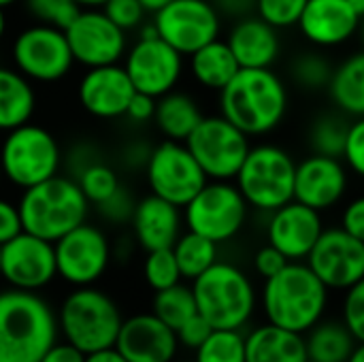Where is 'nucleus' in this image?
I'll return each instance as SVG.
<instances>
[{
    "mask_svg": "<svg viewBox=\"0 0 364 362\" xmlns=\"http://www.w3.org/2000/svg\"><path fill=\"white\" fill-rule=\"evenodd\" d=\"M360 15L350 0H307L299 28L316 47H339L360 28Z\"/></svg>",
    "mask_w": 364,
    "mask_h": 362,
    "instance_id": "5701e85b",
    "label": "nucleus"
},
{
    "mask_svg": "<svg viewBox=\"0 0 364 362\" xmlns=\"http://www.w3.org/2000/svg\"><path fill=\"white\" fill-rule=\"evenodd\" d=\"M307 348L301 333L277 324H262L245 335V362H305Z\"/></svg>",
    "mask_w": 364,
    "mask_h": 362,
    "instance_id": "a878e982",
    "label": "nucleus"
},
{
    "mask_svg": "<svg viewBox=\"0 0 364 362\" xmlns=\"http://www.w3.org/2000/svg\"><path fill=\"white\" fill-rule=\"evenodd\" d=\"M177 348V333L154 314L124 320L115 339V350L128 362H173Z\"/></svg>",
    "mask_w": 364,
    "mask_h": 362,
    "instance_id": "412c9836",
    "label": "nucleus"
},
{
    "mask_svg": "<svg viewBox=\"0 0 364 362\" xmlns=\"http://www.w3.org/2000/svg\"><path fill=\"white\" fill-rule=\"evenodd\" d=\"M333 70L335 68L326 55L318 51H303L290 64V79L303 92H320V90H328Z\"/></svg>",
    "mask_w": 364,
    "mask_h": 362,
    "instance_id": "f704fd0d",
    "label": "nucleus"
},
{
    "mask_svg": "<svg viewBox=\"0 0 364 362\" xmlns=\"http://www.w3.org/2000/svg\"><path fill=\"white\" fill-rule=\"evenodd\" d=\"M350 2H352V6L358 11V15L364 17V0H350Z\"/></svg>",
    "mask_w": 364,
    "mask_h": 362,
    "instance_id": "13d9d810",
    "label": "nucleus"
},
{
    "mask_svg": "<svg viewBox=\"0 0 364 362\" xmlns=\"http://www.w3.org/2000/svg\"><path fill=\"white\" fill-rule=\"evenodd\" d=\"M324 230L320 211L290 201L284 207L271 211L267 222V239L290 262H301L309 256L316 241Z\"/></svg>",
    "mask_w": 364,
    "mask_h": 362,
    "instance_id": "6ab92c4d",
    "label": "nucleus"
},
{
    "mask_svg": "<svg viewBox=\"0 0 364 362\" xmlns=\"http://www.w3.org/2000/svg\"><path fill=\"white\" fill-rule=\"evenodd\" d=\"M198 314L213 329L243 331L254 318L258 294L250 275L232 262H215L192 284Z\"/></svg>",
    "mask_w": 364,
    "mask_h": 362,
    "instance_id": "39448f33",
    "label": "nucleus"
},
{
    "mask_svg": "<svg viewBox=\"0 0 364 362\" xmlns=\"http://www.w3.org/2000/svg\"><path fill=\"white\" fill-rule=\"evenodd\" d=\"M328 94L341 113L364 117V51L350 55L333 70Z\"/></svg>",
    "mask_w": 364,
    "mask_h": 362,
    "instance_id": "7c9ffc66",
    "label": "nucleus"
},
{
    "mask_svg": "<svg viewBox=\"0 0 364 362\" xmlns=\"http://www.w3.org/2000/svg\"><path fill=\"white\" fill-rule=\"evenodd\" d=\"M58 275L81 288L100 280L111 260V245L105 233L92 224H79L53 243Z\"/></svg>",
    "mask_w": 364,
    "mask_h": 362,
    "instance_id": "dca6fc26",
    "label": "nucleus"
},
{
    "mask_svg": "<svg viewBox=\"0 0 364 362\" xmlns=\"http://www.w3.org/2000/svg\"><path fill=\"white\" fill-rule=\"evenodd\" d=\"M26 9L38 23L60 30H66L81 11L77 0H26Z\"/></svg>",
    "mask_w": 364,
    "mask_h": 362,
    "instance_id": "58836bf2",
    "label": "nucleus"
},
{
    "mask_svg": "<svg viewBox=\"0 0 364 362\" xmlns=\"http://www.w3.org/2000/svg\"><path fill=\"white\" fill-rule=\"evenodd\" d=\"M0 254H2V245H0Z\"/></svg>",
    "mask_w": 364,
    "mask_h": 362,
    "instance_id": "0e129e2a",
    "label": "nucleus"
},
{
    "mask_svg": "<svg viewBox=\"0 0 364 362\" xmlns=\"http://www.w3.org/2000/svg\"><path fill=\"white\" fill-rule=\"evenodd\" d=\"M58 341V318L34 292H0V362H38Z\"/></svg>",
    "mask_w": 364,
    "mask_h": 362,
    "instance_id": "7ed1b4c3",
    "label": "nucleus"
},
{
    "mask_svg": "<svg viewBox=\"0 0 364 362\" xmlns=\"http://www.w3.org/2000/svg\"><path fill=\"white\" fill-rule=\"evenodd\" d=\"M77 183H79L81 192L85 194V198L94 205L105 203L107 198H111L122 188L117 173L102 162H92V164L83 166Z\"/></svg>",
    "mask_w": 364,
    "mask_h": 362,
    "instance_id": "e433bc0d",
    "label": "nucleus"
},
{
    "mask_svg": "<svg viewBox=\"0 0 364 362\" xmlns=\"http://www.w3.org/2000/svg\"><path fill=\"white\" fill-rule=\"evenodd\" d=\"M348 169L356 173L358 177H364V117H356L350 124L343 158Z\"/></svg>",
    "mask_w": 364,
    "mask_h": 362,
    "instance_id": "37998d69",
    "label": "nucleus"
},
{
    "mask_svg": "<svg viewBox=\"0 0 364 362\" xmlns=\"http://www.w3.org/2000/svg\"><path fill=\"white\" fill-rule=\"evenodd\" d=\"M203 113L196 100L181 92H168L156 100L154 122L164 137L171 141H186L192 130L200 124Z\"/></svg>",
    "mask_w": 364,
    "mask_h": 362,
    "instance_id": "c756f323",
    "label": "nucleus"
},
{
    "mask_svg": "<svg viewBox=\"0 0 364 362\" xmlns=\"http://www.w3.org/2000/svg\"><path fill=\"white\" fill-rule=\"evenodd\" d=\"M0 181H2V169H0Z\"/></svg>",
    "mask_w": 364,
    "mask_h": 362,
    "instance_id": "e2e57ef3",
    "label": "nucleus"
},
{
    "mask_svg": "<svg viewBox=\"0 0 364 362\" xmlns=\"http://www.w3.org/2000/svg\"><path fill=\"white\" fill-rule=\"evenodd\" d=\"M348 192V169L339 158L311 154L296 164L294 201L326 211L335 207Z\"/></svg>",
    "mask_w": 364,
    "mask_h": 362,
    "instance_id": "aec40b11",
    "label": "nucleus"
},
{
    "mask_svg": "<svg viewBox=\"0 0 364 362\" xmlns=\"http://www.w3.org/2000/svg\"><path fill=\"white\" fill-rule=\"evenodd\" d=\"M175 333H177V339H179L181 346L196 350V348H200V346L205 344V339L213 333V326H211L200 314H196V316L190 318L183 326H179Z\"/></svg>",
    "mask_w": 364,
    "mask_h": 362,
    "instance_id": "c03bdc74",
    "label": "nucleus"
},
{
    "mask_svg": "<svg viewBox=\"0 0 364 362\" xmlns=\"http://www.w3.org/2000/svg\"><path fill=\"white\" fill-rule=\"evenodd\" d=\"M350 122L346 113H322L318 115L307 132V143L311 154L328 156V158H343L346 139H348Z\"/></svg>",
    "mask_w": 364,
    "mask_h": 362,
    "instance_id": "473e14b6",
    "label": "nucleus"
},
{
    "mask_svg": "<svg viewBox=\"0 0 364 362\" xmlns=\"http://www.w3.org/2000/svg\"><path fill=\"white\" fill-rule=\"evenodd\" d=\"M60 160L62 154L53 134L30 122L9 130L0 147L2 177L21 190L58 175Z\"/></svg>",
    "mask_w": 364,
    "mask_h": 362,
    "instance_id": "6e6552de",
    "label": "nucleus"
},
{
    "mask_svg": "<svg viewBox=\"0 0 364 362\" xmlns=\"http://www.w3.org/2000/svg\"><path fill=\"white\" fill-rule=\"evenodd\" d=\"M145 173L151 194L177 205L179 209L186 207L209 181L190 149L181 145V141L171 139L149 151Z\"/></svg>",
    "mask_w": 364,
    "mask_h": 362,
    "instance_id": "9b49d317",
    "label": "nucleus"
},
{
    "mask_svg": "<svg viewBox=\"0 0 364 362\" xmlns=\"http://www.w3.org/2000/svg\"><path fill=\"white\" fill-rule=\"evenodd\" d=\"M188 230L215 243L235 239L247 222L250 205L230 181H207L205 188L183 207Z\"/></svg>",
    "mask_w": 364,
    "mask_h": 362,
    "instance_id": "9d476101",
    "label": "nucleus"
},
{
    "mask_svg": "<svg viewBox=\"0 0 364 362\" xmlns=\"http://www.w3.org/2000/svg\"><path fill=\"white\" fill-rule=\"evenodd\" d=\"M145 282L151 290L160 292L181 282V271L177 265V258L173 254V247L164 250H151L147 252L145 265H143Z\"/></svg>",
    "mask_w": 364,
    "mask_h": 362,
    "instance_id": "4c0bfd02",
    "label": "nucleus"
},
{
    "mask_svg": "<svg viewBox=\"0 0 364 362\" xmlns=\"http://www.w3.org/2000/svg\"><path fill=\"white\" fill-rule=\"evenodd\" d=\"M141 4H143V9L147 11V13H158L160 9H164L168 2H173V0H139Z\"/></svg>",
    "mask_w": 364,
    "mask_h": 362,
    "instance_id": "864d4df0",
    "label": "nucleus"
},
{
    "mask_svg": "<svg viewBox=\"0 0 364 362\" xmlns=\"http://www.w3.org/2000/svg\"><path fill=\"white\" fill-rule=\"evenodd\" d=\"M134 205L130 194L126 190H117L111 198H107L105 203L98 205V211L109 220V222H126L132 218V211H134Z\"/></svg>",
    "mask_w": 364,
    "mask_h": 362,
    "instance_id": "49530a36",
    "label": "nucleus"
},
{
    "mask_svg": "<svg viewBox=\"0 0 364 362\" xmlns=\"http://www.w3.org/2000/svg\"><path fill=\"white\" fill-rule=\"evenodd\" d=\"M341 320L356 337V341L364 344V277L346 290L341 303Z\"/></svg>",
    "mask_w": 364,
    "mask_h": 362,
    "instance_id": "a19ab883",
    "label": "nucleus"
},
{
    "mask_svg": "<svg viewBox=\"0 0 364 362\" xmlns=\"http://www.w3.org/2000/svg\"><path fill=\"white\" fill-rule=\"evenodd\" d=\"M17 209L26 233L55 243L60 237L85 222L90 201L77 181L53 175L32 188H26Z\"/></svg>",
    "mask_w": 364,
    "mask_h": 362,
    "instance_id": "20e7f679",
    "label": "nucleus"
},
{
    "mask_svg": "<svg viewBox=\"0 0 364 362\" xmlns=\"http://www.w3.org/2000/svg\"><path fill=\"white\" fill-rule=\"evenodd\" d=\"M341 228L364 241V196L354 198L341 215Z\"/></svg>",
    "mask_w": 364,
    "mask_h": 362,
    "instance_id": "09e8293b",
    "label": "nucleus"
},
{
    "mask_svg": "<svg viewBox=\"0 0 364 362\" xmlns=\"http://www.w3.org/2000/svg\"><path fill=\"white\" fill-rule=\"evenodd\" d=\"M360 36H363V43H364V23L360 26Z\"/></svg>",
    "mask_w": 364,
    "mask_h": 362,
    "instance_id": "052dcab7",
    "label": "nucleus"
},
{
    "mask_svg": "<svg viewBox=\"0 0 364 362\" xmlns=\"http://www.w3.org/2000/svg\"><path fill=\"white\" fill-rule=\"evenodd\" d=\"M181 362H190V361H181Z\"/></svg>",
    "mask_w": 364,
    "mask_h": 362,
    "instance_id": "69168bd1",
    "label": "nucleus"
},
{
    "mask_svg": "<svg viewBox=\"0 0 364 362\" xmlns=\"http://www.w3.org/2000/svg\"><path fill=\"white\" fill-rule=\"evenodd\" d=\"M220 115L247 137L273 132L288 111V87L271 68H241L220 90Z\"/></svg>",
    "mask_w": 364,
    "mask_h": 362,
    "instance_id": "f257e3e1",
    "label": "nucleus"
},
{
    "mask_svg": "<svg viewBox=\"0 0 364 362\" xmlns=\"http://www.w3.org/2000/svg\"><path fill=\"white\" fill-rule=\"evenodd\" d=\"M64 34L73 60L87 68L117 64L126 55V32L98 9H81Z\"/></svg>",
    "mask_w": 364,
    "mask_h": 362,
    "instance_id": "f3484780",
    "label": "nucleus"
},
{
    "mask_svg": "<svg viewBox=\"0 0 364 362\" xmlns=\"http://www.w3.org/2000/svg\"><path fill=\"white\" fill-rule=\"evenodd\" d=\"M348 362H364V344H358V346H356V350L352 352V356H350V361Z\"/></svg>",
    "mask_w": 364,
    "mask_h": 362,
    "instance_id": "6e6d98bb",
    "label": "nucleus"
},
{
    "mask_svg": "<svg viewBox=\"0 0 364 362\" xmlns=\"http://www.w3.org/2000/svg\"><path fill=\"white\" fill-rule=\"evenodd\" d=\"M38 362H85V354L81 350H77L75 346L66 344H53Z\"/></svg>",
    "mask_w": 364,
    "mask_h": 362,
    "instance_id": "3c124183",
    "label": "nucleus"
},
{
    "mask_svg": "<svg viewBox=\"0 0 364 362\" xmlns=\"http://www.w3.org/2000/svg\"><path fill=\"white\" fill-rule=\"evenodd\" d=\"M305 362H318V361H311V358H307V361H305Z\"/></svg>",
    "mask_w": 364,
    "mask_h": 362,
    "instance_id": "680f3d73",
    "label": "nucleus"
},
{
    "mask_svg": "<svg viewBox=\"0 0 364 362\" xmlns=\"http://www.w3.org/2000/svg\"><path fill=\"white\" fill-rule=\"evenodd\" d=\"M156 100L154 96L149 94H143V92H134L128 109H126V117H130L132 122H139V124H145L149 119H154V113H156Z\"/></svg>",
    "mask_w": 364,
    "mask_h": 362,
    "instance_id": "8fccbe9b",
    "label": "nucleus"
},
{
    "mask_svg": "<svg viewBox=\"0 0 364 362\" xmlns=\"http://www.w3.org/2000/svg\"><path fill=\"white\" fill-rule=\"evenodd\" d=\"M58 275L53 243L21 230L2 245L0 277L13 288L36 292Z\"/></svg>",
    "mask_w": 364,
    "mask_h": 362,
    "instance_id": "a211bd4d",
    "label": "nucleus"
},
{
    "mask_svg": "<svg viewBox=\"0 0 364 362\" xmlns=\"http://www.w3.org/2000/svg\"><path fill=\"white\" fill-rule=\"evenodd\" d=\"M331 290L305 260L288 262L277 275L264 280L260 303L267 322L305 335L328 309Z\"/></svg>",
    "mask_w": 364,
    "mask_h": 362,
    "instance_id": "f03ea898",
    "label": "nucleus"
},
{
    "mask_svg": "<svg viewBox=\"0 0 364 362\" xmlns=\"http://www.w3.org/2000/svg\"><path fill=\"white\" fill-rule=\"evenodd\" d=\"M190 70L203 87L220 92L241 70V66L228 43L215 38L190 53Z\"/></svg>",
    "mask_w": 364,
    "mask_h": 362,
    "instance_id": "bb28decb",
    "label": "nucleus"
},
{
    "mask_svg": "<svg viewBox=\"0 0 364 362\" xmlns=\"http://www.w3.org/2000/svg\"><path fill=\"white\" fill-rule=\"evenodd\" d=\"M154 15L158 36L181 55H190L220 36L222 19L209 0H173Z\"/></svg>",
    "mask_w": 364,
    "mask_h": 362,
    "instance_id": "4468645a",
    "label": "nucleus"
},
{
    "mask_svg": "<svg viewBox=\"0 0 364 362\" xmlns=\"http://www.w3.org/2000/svg\"><path fill=\"white\" fill-rule=\"evenodd\" d=\"M107 0H77L81 9H100Z\"/></svg>",
    "mask_w": 364,
    "mask_h": 362,
    "instance_id": "5fc2aeb1",
    "label": "nucleus"
},
{
    "mask_svg": "<svg viewBox=\"0 0 364 362\" xmlns=\"http://www.w3.org/2000/svg\"><path fill=\"white\" fill-rule=\"evenodd\" d=\"M134 85L119 64H107L87 68L79 81L81 107L100 119H115L126 115V109L134 96Z\"/></svg>",
    "mask_w": 364,
    "mask_h": 362,
    "instance_id": "4be33fe9",
    "label": "nucleus"
},
{
    "mask_svg": "<svg viewBox=\"0 0 364 362\" xmlns=\"http://www.w3.org/2000/svg\"><path fill=\"white\" fill-rule=\"evenodd\" d=\"M85 362H128L115 348H107L100 352H92L85 356Z\"/></svg>",
    "mask_w": 364,
    "mask_h": 362,
    "instance_id": "603ef678",
    "label": "nucleus"
},
{
    "mask_svg": "<svg viewBox=\"0 0 364 362\" xmlns=\"http://www.w3.org/2000/svg\"><path fill=\"white\" fill-rule=\"evenodd\" d=\"M102 13L115 26H119L126 32V30H132V28L141 26L143 15L147 11L143 9V4L139 0H107L102 4Z\"/></svg>",
    "mask_w": 364,
    "mask_h": 362,
    "instance_id": "79ce46f5",
    "label": "nucleus"
},
{
    "mask_svg": "<svg viewBox=\"0 0 364 362\" xmlns=\"http://www.w3.org/2000/svg\"><path fill=\"white\" fill-rule=\"evenodd\" d=\"M21 230H23V226H21L17 205L0 198V245L11 241L13 237H17Z\"/></svg>",
    "mask_w": 364,
    "mask_h": 362,
    "instance_id": "de8ad7c7",
    "label": "nucleus"
},
{
    "mask_svg": "<svg viewBox=\"0 0 364 362\" xmlns=\"http://www.w3.org/2000/svg\"><path fill=\"white\" fill-rule=\"evenodd\" d=\"M130 224L145 252L173 247L181 235L179 207L156 194H149L134 205Z\"/></svg>",
    "mask_w": 364,
    "mask_h": 362,
    "instance_id": "393cba45",
    "label": "nucleus"
},
{
    "mask_svg": "<svg viewBox=\"0 0 364 362\" xmlns=\"http://www.w3.org/2000/svg\"><path fill=\"white\" fill-rule=\"evenodd\" d=\"M173 254L177 258L181 277L186 280H196L203 275L211 265L218 262V243L198 235V233H183L173 245Z\"/></svg>",
    "mask_w": 364,
    "mask_h": 362,
    "instance_id": "2f4dec72",
    "label": "nucleus"
},
{
    "mask_svg": "<svg viewBox=\"0 0 364 362\" xmlns=\"http://www.w3.org/2000/svg\"><path fill=\"white\" fill-rule=\"evenodd\" d=\"M122 322L124 318L113 299L90 286H81L70 292L64 299L58 316V329L66 341L85 356L115 348Z\"/></svg>",
    "mask_w": 364,
    "mask_h": 362,
    "instance_id": "423d86ee",
    "label": "nucleus"
},
{
    "mask_svg": "<svg viewBox=\"0 0 364 362\" xmlns=\"http://www.w3.org/2000/svg\"><path fill=\"white\" fill-rule=\"evenodd\" d=\"M4 30H6V15H4V9L0 6V38L4 36Z\"/></svg>",
    "mask_w": 364,
    "mask_h": 362,
    "instance_id": "4d7b16f0",
    "label": "nucleus"
},
{
    "mask_svg": "<svg viewBox=\"0 0 364 362\" xmlns=\"http://www.w3.org/2000/svg\"><path fill=\"white\" fill-rule=\"evenodd\" d=\"M307 358L318 362H348L358 341L343 320H320L305 335Z\"/></svg>",
    "mask_w": 364,
    "mask_h": 362,
    "instance_id": "c85d7f7f",
    "label": "nucleus"
},
{
    "mask_svg": "<svg viewBox=\"0 0 364 362\" xmlns=\"http://www.w3.org/2000/svg\"><path fill=\"white\" fill-rule=\"evenodd\" d=\"M124 68L136 92L160 98L177 85L183 70V55L162 41L151 23L126 53Z\"/></svg>",
    "mask_w": 364,
    "mask_h": 362,
    "instance_id": "f8f14e48",
    "label": "nucleus"
},
{
    "mask_svg": "<svg viewBox=\"0 0 364 362\" xmlns=\"http://www.w3.org/2000/svg\"><path fill=\"white\" fill-rule=\"evenodd\" d=\"M288 262H290V260H288L277 247H273L271 243L262 245V247L256 252V256H254V269H256V273H258L262 280H269V277L277 275Z\"/></svg>",
    "mask_w": 364,
    "mask_h": 362,
    "instance_id": "a18cd8bd",
    "label": "nucleus"
},
{
    "mask_svg": "<svg viewBox=\"0 0 364 362\" xmlns=\"http://www.w3.org/2000/svg\"><path fill=\"white\" fill-rule=\"evenodd\" d=\"M196 314H198L196 299H194L192 288H188V286L175 284L166 290L156 292V297H154V316L160 318L173 331L183 326Z\"/></svg>",
    "mask_w": 364,
    "mask_h": 362,
    "instance_id": "72a5a7b5",
    "label": "nucleus"
},
{
    "mask_svg": "<svg viewBox=\"0 0 364 362\" xmlns=\"http://www.w3.org/2000/svg\"><path fill=\"white\" fill-rule=\"evenodd\" d=\"M307 0H256L254 9L258 17L271 23L277 30L292 28L299 23Z\"/></svg>",
    "mask_w": 364,
    "mask_h": 362,
    "instance_id": "ea45409f",
    "label": "nucleus"
},
{
    "mask_svg": "<svg viewBox=\"0 0 364 362\" xmlns=\"http://www.w3.org/2000/svg\"><path fill=\"white\" fill-rule=\"evenodd\" d=\"M194 352V362H245V335L241 331L213 329Z\"/></svg>",
    "mask_w": 364,
    "mask_h": 362,
    "instance_id": "c9c22d12",
    "label": "nucleus"
},
{
    "mask_svg": "<svg viewBox=\"0 0 364 362\" xmlns=\"http://www.w3.org/2000/svg\"><path fill=\"white\" fill-rule=\"evenodd\" d=\"M294 158L271 143L256 145L247 151L235 183L250 207L271 213L294 201Z\"/></svg>",
    "mask_w": 364,
    "mask_h": 362,
    "instance_id": "0eeeda50",
    "label": "nucleus"
},
{
    "mask_svg": "<svg viewBox=\"0 0 364 362\" xmlns=\"http://www.w3.org/2000/svg\"><path fill=\"white\" fill-rule=\"evenodd\" d=\"M17 0H0V6L2 9H6V6H11V4H15Z\"/></svg>",
    "mask_w": 364,
    "mask_h": 362,
    "instance_id": "bf43d9fd",
    "label": "nucleus"
},
{
    "mask_svg": "<svg viewBox=\"0 0 364 362\" xmlns=\"http://www.w3.org/2000/svg\"><path fill=\"white\" fill-rule=\"evenodd\" d=\"M305 262L328 290L346 292L364 277V241L341 226L324 228Z\"/></svg>",
    "mask_w": 364,
    "mask_h": 362,
    "instance_id": "2eb2a0df",
    "label": "nucleus"
},
{
    "mask_svg": "<svg viewBox=\"0 0 364 362\" xmlns=\"http://www.w3.org/2000/svg\"><path fill=\"white\" fill-rule=\"evenodd\" d=\"M13 62L23 77L51 83L66 77L75 60L64 30L36 23L17 34L13 43Z\"/></svg>",
    "mask_w": 364,
    "mask_h": 362,
    "instance_id": "ddd939ff",
    "label": "nucleus"
},
{
    "mask_svg": "<svg viewBox=\"0 0 364 362\" xmlns=\"http://www.w3.org/2000/svg\"><path fill=\"white\" fill-rule=\"evenodd\" d=\"M36 107L34 90L19 70L0 66V130L9 132L30 122Z\"/></svg>",
    "mask_w": 364,
    "mask_h": 362,
    "instance_id": "cd10ccee",
    "label": "nucleus"
},
{
    "mask_svg": "<svg viewBox=\"0 0 364 362\" xmlns=\"http://www.w3.org/2000/svg\"><path fill=\"white\" fill-rule=\"evenodd\" d=\"M183 143L211 181H232L252 149L250 137L224 115L203 117Z\"/></svg>",
    "mask_w": 364,
    "mask_h": 362,
    "instance_id": "1a4fd4ad",
    "label": "nucleus"
},
{
    "mask_svg": "<svg viewBox=\"0 0 364 362\" xmlns=\"http://www.w3.org/2000/svg\"><path fill=\"white\" fill-rule=\"evenodd\" d=\"M241 68H271L282 51L277 28L258 15H243L226 38Z\"/></svg>",
    "mask_w": 364,
    "mask_h": 362,
    "instance_id": "b1692460",
    "label": "nucleus"
}]
</instances>
